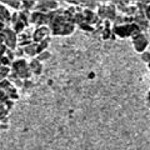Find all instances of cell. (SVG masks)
I'll return each mask as SVG.
<instances>
[{"instance_id":"cell-1","label":"cell","mask_w":150,"mask_h":150,"mask_svg":"<svg viewBox=\"0 0 150 150\" xmlns=\"http://www.w3.org/2000/svg\"><path fill=\"white\" fill-rule=\"evenodd\" d=\"M11 71L15 73L21 80H28L33 76V73L29 68V63L25 59H16L11 64Z\"/></svg>"},{"instance_id":"cell-2","label":"cell","mask_w":150,"mask_h":150,"mask_svg":"<svg viewBox=\"0 0 150 150\" xmlns=\"http://www.w3.org/2000/svg\"><path fill=\"white\" fill-rule=\"evenodd\" d=\"M0 44L5 45L8 49L15 50L18 48V34L11 26H6L0 33Z\"/></svg>"},{"instance_id":"cell-3","label":"cell","mask_w":150,"mask_h":150,"mask_svg":"<svg viewBox=\"0 0 150 150\" xmlns=\"http://www.w3.org/2000/svg\"><path fill=\"white\" fill-rule=\"evenodd\" d=\"M112 33H114V35H118L121 39H124V38H131L133 39L134 36L139 35L142 30L135 24H123L119 26H112Z\"/></svg>"},{"instance_id":"cell-4","label":"cell","mask_w":150,"mask_h":150,"mask_svg":"<svg viewBox=\"0 0 150 150\" xmlns=\"http://www.w3.org/2000/svg\"><path fill=\"white\" fill-rule=\"evenodd\" d=\"M59 1H54V0H39V1H36L34 11L48 14L50 11H55L56 9H59Z\"/></svg>"},{"instance_id":"cell-5","label":"cell","mask_w":150,"mask_h":150,"mask_svg":"<svg viewBox=\"0 0 150 150\" xmlns=\"http://www.w3.org/2000/svg\"><path fill=\"white\" fill-rule=\"evenodd\" d=\"M133 46H134V50L137 53L143 54L144 51H146V48L149 45V39H148V35L145 33H140L139 35L134 36L133 39Z\"/></svg>"},{"instance_id":"cell-6","label":"cell","mask_w":150,"mask_h":150,"mask_svg":"<svg viewBox=\"0 0 150 150\" xmlns=\"http://www.w3.org/2000/svg\"><path fill=\"white\" fill-rule=\"evenodd\" d=\"M51 35V30L49 26H40L35 28L34 33H33V41L36 44H39L40 41H43L46 38H49Z\"/></svg>"},{"instance_id":"cell-7","label":"cell","mask_w":150,"mask_h":150,"mask_svg":"<svg viewBox=\"0 0 150 150\" xmlns=\"http://www.w3.org/2000/svg\"><path fill=\"white\" fill-rule=\"evenodd\" d=\"M134 24L142 30V33H145L149 29V20L145 18V11L138 10V13L134 16Z\"/></svg>"},{"instance_id":"cell-8","label":"cell","mask_w":150,"mask_h":150,"mask_svg":"<svg viewBox=\"0 0 150 150\" xmlns=\"http://www.w3.org/2000/svg\"><path fill=\"white\" fill-rule=\"evenodd\" d=\"M0 21H3L5 26H11V14L0 1Z\"/></svg>"},{"instance_id":"cell-9","label":"cell","mask_w":150,"mask_h":150,"mask_svg":"<svg viewBox=\"0 0 150 150\" xmlns=\"http://www.w3.org/2000/svg\"><path fill=\"white\" fill-rule=\"evenodd\" d=\"M29 68H30V70H31L33 75H36V76H39V75L43 74V70H44L43 63H40L36 58H34V59H31V60H30Z\"/></svg>"},{"instance_id":"cell-10","label":"cell","mask_w":150,"mask_h":150,"mask_svg":"<svg viewBox=\"0 0 150 150\" xmlns=\"http://www.w3.org/2000/svg\"><path fill=\"white\" fill-rule=\"evenodd\" d=\"M33 35H29V34H25V33H21V34L18 35V46L20 48H26L28 45L33 44Z\"/></svg>"},{"instance_id":"cell-11","label":"cell","mask_w":150,"mask_h":150,"mask_svg":"<svg viewBox=\"0 0 150 150\" xmlns=\"http://www.w3.org/2000/svg\"><path fill=\"white\" fill-rule=\"evenodd\" d=\"M100 5L99 1H94V0H84V1H80V6L83 9H88V10H95Z\"/></svg>"},{"instance_id":"cell-12","label":"cell","mask_w":150,"mask_h":150,"mask_svg":"<svg viewBox=\"0 0 150 150\" xmlns=\"http://www.w3.org/2000/svg\"><path fill=\"white\" fill-rule=\"evenodd\" d=\"M6 79L13 84L14 86H16V88H23V85H24V80H21V79L19 78L15 73H13V71L9 74V76Z\"/></svg>"},{"instance_id":"cell-13","label":"cell","mask_w":150,"mask_h":150,"mask_svg":"<svg viewBox=\"0 0 150 150\" xmlns=\"http://www.w3.org/2000/svg\"><path fill=\"white\" fill-rule=\"evenodd\" d=\"M9 111L6 109V106L3 104V103H0V121H1L3 124H8L9 123Z\"/></svg>"},{"instance_id":"cell-14","label":"cell","mask_w":150,"mask_h":150,"mask_svg":"<svg viewBox=\"0 0 150 150\" xmlns=\"http://www.w3.org/2000/svg\"><path fill=\"white\" fill-rule=\"evenodd\" d=\"M98 16H99L103 21L106 20L108 19V5H106V3H100V5L99 8H98Z\"/></svg>"},{"instance_id":"cell-15","label":"cell","mask_w":150,"mask_h":150,"mask_svg":"<svg viewBox=\"0 0 150 150\" xmlns=\"http://www.w3.org/2000/svg\"><path fill=\"white\" fill-rule=\"evenodd\" d=\"M35 5H36L35 0H24V1H21V9L20 10H28V11L31 13V11H34Z\"/></svg>"},{"instance_id":"cell-16","label":"cell","mask_w":150,"mask_h":150,"mask_svg":"<svg viewBox=\"0 0 150 150\" xmlns=\"http://www.w3.org/2000/svg\"><path fill=\"white\" fill-rule=\"evenodd\" d=\"M30 15H31V13L28 11V10H20L19 11V18H20V20L24 23L26 26L30 25Z\"/></svg>"},{"instance_id":"cell-17","label":"cell","mask_w":150,"mask_h":150,"mask_svg":"<svg viewBox=\"0 0 150 150\" xmlns=\"http://www.w3.org/2000/svg\"><path fill=\"white\" fill-rule=\"evenodd\" d=\"M25 51V55H29V56H38V44L36 43H33L30 45H28L26 48H24Z\"/></svg>"},{"instance_id":"cell-18","label":"cell","mask_w":150,"mask_h":150,"mask_svg":"<svg viewBox=\"0 0 150 150\" xmlns=\"http://www.w3.org/2000/svg\"><path fill=\"white\" fill-rule=\"evenodd\" d=\"M1 3L4 5H9V6H11L13 9L19 10V11H20V9H21V1H18V0H3Z\"/></svg>"},{"instance_id":"cell-19","label":"cell","mask_w":150,"mask_h":150,"mask_svg":"<svg viewBox=\"0 0 150 150\" xmlns=\"http://www.w3.org/2000/svg\"><path fill=\"white\" fill-rule=\"evenodd\" d=\"M133 3H134V5L138 8L139 11H145L150 4V1H144V0H137V1H133Z\"/></svg>"},{"instance_id":"cell-20","label":"cell","mask_w":150,"mask_h":150,"mask_svg":"<svg viewBox=\"0 0 150 150\" xmlns=\"http://www.w3.org/2000/svg\"><path fill=\"white\" fill-rule=\"evenodd\" d=\"M79 29H81L83 31H88V33H94L95 31V28H94L91 24H89L88 21L84 20L80 25H79Z\"/></svg>"},{"instance_id":"cell-21","label":"cell","mask_w":150,"mask_h":150,"mask_svg":"<svg viewBox=\"0 0 150 150\" xmlns=\"http://www.w3.org/2000/svg\"><path fill=\"white\" fill-rule=\"evenodd\" d=\"M11 88H15L13 84L8 80V79H4V80L0 81V90H4V91H8L10 90Z\"/></svg>"},{"instance_id":"cell-22","label":"cell","mask_w":150,"mask_h":150,"mask_svg":"<svg viewBox=\"0 0 150 150\" xmlns=\"http://www.w3.org/2000/svg\"><path fill=\"white\" fill-rule=\"evenodd\" d=\"M101 35H103V39L104 40H108V39H114V33H112V29H103L101 31Z\"/></svg>"},{"instance_id":"cell-23","label":"cell","mask_w":150,"mask_h":150,"mask_svg":"<svg viewBox=\"0 0 150 150\" xmlns=\"http://www.w3.org/2000/svg\"><path fill=\"white\" fill-rule=\"evenodd\" d=\"M50 56H51V54L49 53L48 50H45V51H43V53H40L39 55H38V56H36V59L39 60L40 63H43V62H45V60L50 59Z\"/></svg>"},{"instance_id":"cell-24","label":"cell","mask_w":150,"mask_h":150,"mask_svg":"<svg viewBox=\"0 0 150 150\" xmlns=\"http://www.w3.org/2000/svg\"><path fill=\"white\" fill-rule=\"evenodd\" d=\"M140 59H142L145 64H149L150 63V51H144L143 54H140Z\"/></svg>"},{"instance_id":"cell-25","label":"cell","mask_w":150,"mask_h":150,"mask_svg":"<svg viewBox=\"0 0 150 150\" xmlns=\"http://www.w3.org/2000/svg\"><path fill=\"white\" fill-rule=\"evenodd\" d=\"M25 55V51H24V48H20V46H18L15 49V56L16 59H23V56Z\"/></svg>"},{"instance_id":"cell-26","label":"cell","mask_w":150,"mask_h":150,"mask_svg":"<svg viewBox=\"0 0 150 150\" xmlns=\"http://www.w3.org/2000/svg\"><path fill=\"white\" fill-rule=\"evenodd\" d=\"M5 56H8V58L10 59L13 63H14V62H15V60H16V56H15V50L8 49V50H6V54H5Z\"/></svg>"},{"instance_id":"cell-27","label":"cell","mask_w":150,"mask_h":150,"mask_svg":"<svg viewBox=\"0 0 150 150\" xmlns=\"http://www.w3.org/2000/svg\"><path fill=\"white\" fill-rule=\"evenodd\" d=\"M19 20H20V18H19V11H14L11 14V26L15 25Z\"/></svg>"},{"instance_id":"cell-28","label":"cell","mask_w":150,"mask_h":150,"mask_svg":"<svg viewBox=\"0 0 150 150\" xmlns=\"http://www.w3.org/2000/svg\"><path fill=\"white\" fill-rule=\"evenodd\" d=\"M9 100V96L6 95V93L4 91V90H0V103H6Z\"/></svg>"},{"instance_id":"cell-29","label":"cell","mask_w":150,"mask_h":150,"mask_svg":"<svg viewBox=\"0 0 150 150\" xmlns=\"http://www.w3.org/2000/svg\"><path fill=\"white\" fill-rule=\"evenodd\" d=\"M35 85V83L31 81V79H28V80H24V85H23V88L24 89H30Z\"/></svg>"},{"instance_id":"cell-30","label":"cell","mask_w":150,"mask_h":150,"mask_svg":"<svg viewBox=\"0 0 150 150\" xmlns=\"http://www.w3.org/2000/svg\"><path fill=\"white\" fill-rule=\"evenodd\" d=\"M4 105H5V106H6V109H8L9 111H10V110L13 109V108H14V105H15V101L11 100V99H9L6 103H4Z\"/></svg>"},{"instance_id":"cell-31","label":"cell","mask_w":150,"mask_h":150,"mask_svg":"<svg viewBox=\"0 0 150 150\" xmlns=\"http://www.w3.org/2000/svg\"><path fill=\"white\" fill-rule=\"evenodd\" d=\"M6 50H8V48H6L5 45L0 44V60H1V58H3V56L6 54Z\"/></svg>"},{"instance_id":"cell-32","label":"cell","mask_w":150,"mask_h":150,"mask_svg":"<svg viewBox=\"0 0 150 150\" xmlns=\"http://www.w3.org/2000/svg\"><path fill=\"white\" fill-rule=\"evenodd\" d=\"M145 18L150 21V4H149V6L146 8V10H145Z\"/></svg>"},{"instance_id":"cell-33","label":"cell","mask_w":150,"mask_h":150,"mask_svg":"<svg viewBox=\"0 0 150 150\" xmlns=\"http://www.w3.org/2000/svg\"><path fill=\"white\" fill-rule=\"evenodd\" d=\"M5 28H6V26H5V24H4L3 21H0V33H1L4 29H5Z\"/></svg>"},{"instance_id":"cell-34","label":"cell","mask_w":150,"mask_h":150,"mask_svg":"<svg viewBox=\"0 0 150 150\" xmlns=\"http://www.w3.org/2000/svg\"><path fill=\"white\" fill-rule=\"evenodd\" d=\"M148 69H149V71H150V63L148 64Z\"/></svg>"}]
</instances>
